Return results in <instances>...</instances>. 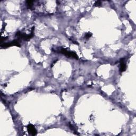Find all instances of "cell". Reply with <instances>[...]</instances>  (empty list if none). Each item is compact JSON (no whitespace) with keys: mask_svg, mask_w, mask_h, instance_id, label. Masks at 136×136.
<instances>
[{"mask_svg":"<svg viewBox=\"0 0 136 136\" xmlns=\"http://www.w3.org/2000/svg\"><path fill=\"white\" fill-rule=\"evenodd\" d=\"M101 5H102V2H101L100 1H96L94 4L95 7H100Z\"/></svg>","mask_w":136,"mask_h":136,"instance_id":"cell-8","label":"cell"},{"mask_svg":"<svg viewBox=\"0 0 136 136\" xmlns=\"http://www.w3.org/2000/svg\"><path fill=\"white\" fill-rule=\"evenodd\" d=\"M35 27H33L32 28V30H31V34L29 35H26V34H24L21 33L20 31H18L16 33V36L18 37V38H21L22 39H24L25 40H28L30 39L32 37L34 36V30Z\"/></svg>","mask_w":136,"mask_h":136,"instance_id":"cell-1","label":"cell"},{"mask_svg":"<svg viewBox=\"0 0 136 136\" xmlns=\"http://www.w3.org/2000/svg\"><path fill=\"white\" fill-rule=\"evenodd\" d=\"M91 36H92V34L91 33H88L86 34L85 36V38L86 39H88Z\"/></svg>","mask_w":136,"mask_h":136,"instance_id":"cell-7","label":"cell"},{"mask_svg":"<svg viewBox=\"0 0 136 136\" xmlns=\"http://www.w3.org/2000/svg\"><path fill=\"white\" fill-rule=\"evenodd\" d=\"M60 52L61 53L64 54L65 56H66L68 57H72V58L76 59L77 60L79 59L78 56L77 55V54L76 53H74V52L68 51L67 50H66L65 48L61 49Z\"/></svg>","mask_w":136,"mask_h":136,"instance_id":"cell-2","label":"cell"},{"mask_svg":"<svg viewBox=\"0 0 136 136\" xmlns=\"http://www.w3.org/2000/svg\"><path fill=\"white\" fill-rule=\"evenodd\" d=\"M16 46L17 47H20V44H19V42L18 40H14L13 41L10 42V43H5V44H2L1 45V47L2 48H8V47H9L10 46Z\"/></svg>","mask_w":136,"mask_h":136,"instance_id":"cell-3","label":"cell"},{"mask_svg":"<svg viewBox=\"0 0 136 136\" xmlns=\"http://www.w3.org/2000/svg\"><path fill=\"white\" fill-rule=\"evenodd\" d=\"M33 2V1H26V3H27V8L28 9H31V8H32Z\"/></svg>","mask_w":136,"mask_h":136,"instance_id":"cell-6","label":"cell"},{"mask_svg":"<svg viewBox=\"0 0 136 136\" xmlns=\"http://www.w3.org/2000/svg\"><path fill=\"white\" fill-rule=\"evenodd\" d=\"M27 130L29 134L32 136H35L37 134V130H36L35 127L31 124H28L27 126Z\"/></svg>","mask_w":136,"mask_h":136,"instance_id":"cell-4","label":"cell"},{"mask_svg":"<svg viewBox=\"0 0 136 136\" xmlns=\"http://www.w3.org/2000/svg\"><path fill=\"white\" fill-rule=\"evenodd\" d=\"M126 70V64L124 62V59H121L120 60V70L122 72Z\"/></svg>","mask_w":136,"mask_h":136,"instance_id":"cell-5","label":"cell"}]
</instances>
